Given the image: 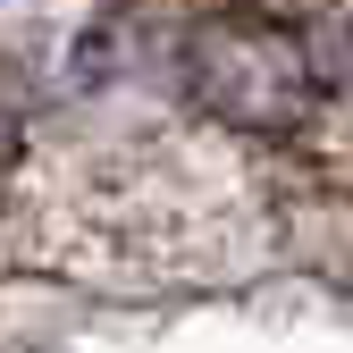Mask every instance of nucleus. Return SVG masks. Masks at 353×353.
Wrapping results in <instances>:
<instances>
[{
  "instance_id": "nucleus-1",
  "label": "nucleus",
  "mask_w": 353,
  "mask_h": 353,
  "mask_svg": "<svg viewBox=\"0 0 353 353\" xmlns=\"http://www.w3.org/2000/svg\"><path fill=\"white\" fill-rule=\"evenodd\" d=\"M202 93L252 135H286L312 118V59L270 26H219L202 42Z\"/></svg>"
}]
</instances>
